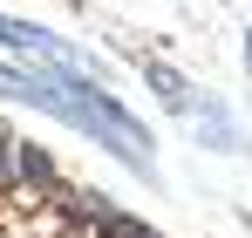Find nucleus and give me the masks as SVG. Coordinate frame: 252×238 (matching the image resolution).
<instances>
[{
    "label": "nucleus",
    "instance_id": "obj_1",
    "mask_svg": "<svg viewBox=\"0 0 252 238\" xmlns=\"http://www.w3.org/2000/svg\"><path fill=\"white\" fill-rule=\"evenodd\" d=\"M0 95L34 102V109H48V116L75 122L82 136H95L102 150H116L129 170H143V177H150V157H157L150 129L129 116V109H116L102 89H89L82 75H21V68H7V61H0Z\"/></svg>",
    "mask_w": 252,
    "mask_h": 238
},
{
    "label": "nucleus",
    "instance_id": "obj_2",
    "mask_svg": "<svg viewBox=\"0 0 252 238\" xmlns=\"http://www.w3.org/2000/svg\"><path fill=\"white\" fill-rule=\"evenodd\" d=\"M0 41H7V48H28V55L48 61L55 75H82V68H89L62 34H48V28H34V21H14V14H0Z\"/></svg>",
    "mask_w": 252,
    "mask_h": 238
},
{
    "label": "nucleus",
    "instance_id": "obj_3",
    "mask_svg": "<svg viewBox=\"0 0 252 238\" xmlns=\"http://www.w3.org/2000/svg\"><path fill=\"white\" fill-rule=\"evenodd\" d=\"M21 170H28V177H48L55 157H48V150H21Z\"/></svg>",
    "mask_w": 252,
    "mask_h": 238
},
{
    "label": "nucleus",
    "instance_id": "obj_4",
    "mask_svg": "<svg viewBox=\"0 0 252 238\" xmlns=\"http://www.w3.org/2000/svg\"><path fill=\"white\" fill-rule=\"evenodd\" d=\"M102 232H109V238H150V232H136V225H123L116 211H102Z\"/></svg>",
    "mask_w": 252,
    "mask_h": 238
},
{
    "label": "nucleus",
    "instance_id": "obj_5",
    "mask_svg": "<svg viewBox=\"0 0 252 238\" xmlns=\"http://www.w3.org/2000/svg\"><path fill=\"white\" fill-rule=\"evenodd\" d=\"M246 48H252V41H246Z\"/></svg>",
    "mask_w": 252,
    "mask_h": 238
}]
</instances>
